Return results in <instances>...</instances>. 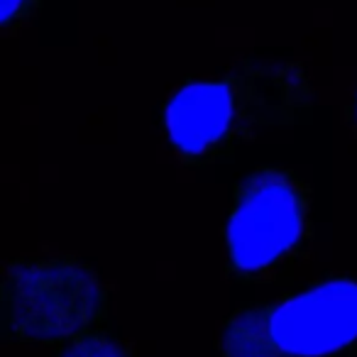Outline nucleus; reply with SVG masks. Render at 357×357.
<instances>
[{
	"instance_id": "1",
	"label": "nucleus",
	"mask_w": 357,
	"mask_h": 357,
	"mask_svg": "<svg viewBox=\"0 0 357 357\" xmlns=\"http://www.w3.org/2000/svg\"><path fill=\"white\" fill-rule=\"evenodd\" d=\"M316 103L306 66L243 59L208 79H189L167 105V135L186 167L230 157L262 130L303 120Z\"/></svg>"
},
{
	"instance_id": "2",
	"label": "nucleus",
	"mask_w": 357,
	"mask_h": 357,
	"mask_svg": "<svg viewBox=\"0 0 357 357\" xmlns=\"http://www.w3.org/2000/svg\"><path fill=\"white\" fill-rule=\"evenodd\" d=\"M313 233L311 184L291 169H255L233 189L225 274L243 284L269 282L306 257Z\"/></svg>"
},
{
	"instance_id": "3",
	"label": "nucleus",
	"mask_w": 357,
	"mask_h": 357,
	"mask_svg": "<svg viewBox=\"0 0 357 357\" xmlns=\"http://www.w3.org/2000/svg\"><path fill=\"white\" fill-rule=\"evenodd\" d=\"M357 347V279L333 277L223 323L218 357H335Z\"/></svg>"
},
{
	"instance_id": "4",
	"label": "nucleus",
	"mask_w": 357,
	"mask_h": 357,
	"mask_svg": "<svg viewBox=\"0 0 357 357\" xmlns=\"http://www.w3.org/2000/svg\"><path fill=\"white\" fill-rule=\"evenodd\" d=\"M110 308L98 272L74 257L10 259L0 284V335L22 345H64L96 331Z\"/></svg>"
},
{
	"instance_id": "5",
	"label": "nucleus",
	"mask_w": 357,
	"mask_h": 357,
	"mask_svg": "<svg viewBox=\"0 0 357 357\" xmlns=\"http://www.w3.org/2000/svg\"><path fill=\"white\" fill-rule=\"evenodd\" d=\"M52 357H132V350L123 340L96 328L59 345Z\"/></svg>"
},
{
	"instance_id": "6",
	"label": "nucleus",
	"mask_w": 357,
	"mask_h": 357,
	"mask_svg": "<svg viewBox=\"0 0 357 357\" xmlns=\"http://www.w3.org/2000/svg\"><path fill=\"white\" fill-rule=\"evenodd\" d=\"M40 0H3V10H0V25L3 30L10 32L15 27H20L22 22H27L35 15Z\"/></svg>"
},
{
	"instance_id": "7",
	"label": "nucleus",
	"mask_w": 357,
	"mask_h": 357,
	"mask_svg": "<svg viewBox=\"0 0 357 357\" xmlns=\"http://www.w3.org/2000/svg\"><path fill=\"white\" fill-rule=\"evenodd\" d=\"M345 123H347V128H350V132L357 137V89H355V96H352L350 105H347V110H345Z\"/></svg>"
}]
</instances>
